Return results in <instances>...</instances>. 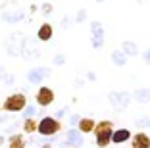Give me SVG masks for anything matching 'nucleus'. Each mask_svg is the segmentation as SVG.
Returning a JSON list of instances; mask_svg holds the SVG:
<instances>
[{
  "label": "nucleus",
  "instance_id": "4",
  "mask_svg": "<svg viewBox=\"0 0 150 148\" xmlns=\"http://www.w3.org/2000/svg\"><path fill=\"white\" fill-rule=\"evenodd\" d=\"M106 98L114 112H125L133 102V94L129 91H110Z\"/></svg>",
  "mask_w": 150,
  "mask_h": 148
},
{
  "label": "nucleus",
  "instance_id": "9",
  "mask_svg": "<svg viewBox=\"0 0 150 148\" xmlns=\"http://www.w3.org/2000/svg\"><path fill=\"white\" fill-rule=\"evenodd\" d=\"M106 42V29L102 25V21H91V46L94 50H100Z\"/></svg>",
  "mask_w": 150,
  "mask_h": 148
},
{
  "label": "nucleus",
  "instance_id": "37",
  "mask_svg": "<svg viewBox=\"0 0 150 148\" xmlns=\"http://www.w3.org/2000/svg\"><path fill=\"white\" fill-rule=\"evenodd\" d=\"M40 148H54V146H52V144H42Z\"/></svg>",
  "mask_w": 150,
  "mask_h": 148
},
{
  "label": "nucleus",
  "instance_id": "5",
  "mask_svg": "<svg viewBox=\"0 0 150 148\" xmlns=\"http://www.w3.org/2000/svg\"><path fill=\"white\" fill-rule=\"evenodd\" d=\"M40 56H42V48H40V42L35 39H31V37H25V40H23V46H21V58L25 62H37L40 60Z\"/></svg>",
  "mask_w": 150,
  "mask_h": 148
},
{
  "label": "nucleus",
  "instance_id": "23",
  "mask_svg": "<svg viewBox=\"0 0 150 148\" xmlns=\"http://www.w3.org/2000/svg\"><path fill=\"white\" fill-rule=\"evenodd\" d=\"M135 127L137 129H148L150 127V115H141L135 119Z\"/></svg>",
  "mask_w": 150,
  "mask_h": 148
},
{
  "label": "nucleus",
  "instance_id": "25",
  "mask_svg": "<svg viewBox=\"0 0 150 148\" xmlns=\"http://www.w3.org/2000/svg\"><path fill=\"white\" fill-rule=\"evenodd\" d=\"M39 10H40V13H42L44 18H48V16H52V12H54V6L50 4V2H44V4L40 6Z\"/></svg>",
  "mask_w": 150,
  "mask_h": 148
},
{
  "label": "nucleus",
  "instance_id": "19",
  "mask_svg": "<svg viewBox=\"0 0 150 148\" xmlns=\"http://www.w3.org/2000/svg\"><path fill=\"white\" fill-rule=\"evenodd\" d=\"M8 148H27L25 135H21V133H13V135L8 139Z\"/></svg>",
  "mask_w": 150,
  "mask_h": 148
},
{
  "label": "nucleus",
  "instance_id": "7",
  "mask_svg": "<svg viewBox=\"0 0 150 148\" xmlns=\"http://www.w3.org/2000/svg\"><path fill=\"white\" fill-rule=\"evenodd\" d=\"M54 100H56V92H54L52 87H48V85H40V87L37 89L35 104L39 106V108H42V110L50 108V106L54 104Z\"/></svg>",
  "mask_w": 150,
  "mask_h": 148
},
{
  "label": "nucleus",
  "instance_id": "31",
  "mask_svg": "<svg viewBox=\"0 0 150 148\" xmlns=\"http://www.w3.org/2000/svg\"><path fill=\"white\" fill-rule=\"evenodd\" d=\"M96 73H94V71H87V81H91V83H94V81H96Z\"/></svg>",
  "mask_w": 150,
  "mask_h": 148
},
{
  "label": "nucleus",
  "instance_id": "2",
  "mask_svg": "<svg viewBox=\"0 0 150 148\" xmlns=\"http://www.w3.org/2000/svg\"><path fill=\"white\" fill-rule=\"evenodd\" d=\"M62 119L54 118V115H42L39 119V127H37V133L44 139H52L56 137L60 131H62Z\"/></svg>",
  "mask_w": 150,
  "mask_h": 148
},
{
  "label": "nucleus",
  "instance_id": "35",
  "mask_svg": "<svg viewBox=\"0 0 150 148\" xmlns=\"http://www.w3.org/2000/svg\"><path fill=\"white\" fill-rule=\"evenodd\" d=\"M6 119H8V115H0V123H4Z\"/></svg>",
  "mask_w": 150,
  "mask_h": 148
},
{
  "label": "nucleus",
  "instance_id": "33",
  "mask_svg": "<svg viewBox=\"0 0 150 148\" xmlns=\"http://www.w3.org/2000/svg\"><path fill=\"white\" fill-rule=\"evenodd\" d=\"M8 73V71H6V67L4 65H0V81H2V79H4V75Z\"/></svg>",
  "mask_w": 150,
  "mask_h": 148
},
{
  "label": "nucleus",
  "instance_id": "34",
  "mask_svg": "<svg viewBox=\"0 0 150 148\" xmlns=\"http://www.w3.org/2000/svg\"><path fill=\"white\" fill-rule=\"evenodd\" d=\"M37 10H39V6H37V4H31V6H29V13H35Z\"/></svg>",
  "mask_w": 150,
  "mask_h": 148
},
{
  "label": "nucleus",
  "instance_id": "6",
  "mask_svg": "<svg viewBox=\"0 0 150 148\" xmlns=\"http://www.w3.org/2000/svg\"><path fill=\"white\" fill-rule=\"evenodd\" d=\"M23 40H25V35L21 31H16L8 39L4 40V50L10 58H16V56H21V46H23Z\"/></svg>",
  "mask_w": 150,
  "mask_h": 148
},
{
  "label": "nucleus",
  "instance_id": "36",
  "mask_svg": "<svg viewBox=\"0 0 150 148\" xmlns=\"http://www.w3.org/2000/svg\"><path fill=\"white\" fill-rule=\"evenodd\" d=\"M6 142V139H4V137H2V135H0V146H2V144H4Z\"/></svg>",
  "mask_w": 150,
  "mask_h": 148
},
{
  "label": "nucleus",
  "instance_id": "14",
  "mask_svg": "<svg viewBox=\"0 0 150 148\" xmlns=\"http://www.w3.org/2000/svg\"><path fill=\"white\" fill-rule=\"evenodd\" d=\"M94 127H96V121H94L91 115H81L79 123H77V129H79L83 135H91L94 131Z\"/></svg>",
  "mask_w": 150,
  "mask_h": 148
},
{
  "label": "nucleus",
  "instance_id": "20",
  "mask_svg": "<svg viewBox=\"0 0 150 148\" xmlns=\"http://www.w3.org/2000/svg\"><path fill=\"white\" fill-rule=\"evenodd\" d=\"M37 127H39V119L37 118H25L21 123V129L25 135H33V133H37Z\"/></svg>",
  "mask_w": 150,
  "mask_h": 148
},
{
  "label": "nucleus",
  "instance_id": "32",
  "mask_svg": "<svg viewBox=\"0 0 150 148\" xmlns=\"http://www.w3.org/2000/svg\"><path fill=\"white\" fill-rule=\"evenodd\" d=\"M73 87L75 89H83L85 87V81H83V79H75V81H73Z\"/></svg>",
  "mask_w": 150,
  "mask_h": 148
},
{
  "label": "nucleus",
  "instance_id": "10",
  "mask_svg": "<svg viewBox=\"0 0 150 148\" xmlns=\"http://www.w3.org/2000/svg\"><path fill=\"white\" fill-rule=\"evenodd\" d=\"M50 75H52V69L50 67H44V65H37V67H31V69L27 71L25 79L29 85H39L42 83L44 79H48Z\"/></svg>",
  "mask_w": 150,
  "mask_h": 148
},
{
  "label": "nucleus",
  "instance_id": "17",
  "mask_svg": "<svg viewBox=\"0 0 150 148\" xmlns=\"http://www.w3.org/2000/svg\"><path fill=\"white\" fill-rule=\"evenodd\" d=\"M121 50H123V52L127 54L129 58H137V56H141L139 44L135 42V40H131V39H125V40H121Z\"/></svg>",
  "mask_w": 150,
  "mask_h": 148
},
{
  "label": "nucleus",
  "instance_id": "16",
  "mask_svg": "<svg viewBox=\"0 0 150 148\" xmlns=\"http://www.w3.org/2000/svg\"><path fill=\"white\" fill-rule=\"evenodd\" d=\"M110 58H112V64L115 65V67H125L129 62V56L121 50V48H115V50H112L110 52Z\"/></svg>",
  "mask_w": 150,
  "mask_h": 148
},
{
  "label": "nucleus",
  "instance_id": "12",
  "mask_svg": "<svg viewBox=\"0 0 150 148\" xmlns=\"http://www.w3.org/2000/svg\"><path fill=\"white\" fill-rule=\"evenodd\" d=\"M131 94H133V100L137 102V104H141V106L150 104V87H139Z\"/></svg>",
  "mask_w": 150,
  "mask_h": 148
},
{
  "label": "nucleus",
  "instance_id": "18",
  "mask_svg": "<svg viewBox=\"0 0 150 148\" xmlns=\"http://www.w3.org/2000/svg\"><path fill=\"white\" fill-rule=\"evenodd\" d=\"M66 137H67V144H71V146H75V148L83 144V133H81L77 127H75V129H67Z\"/></svg>",
  "mask_w": 150,
  "mask_h": 148
},
{
  "label": "nucleus",
  "instance_id": "24",
  "mask_svg": "<svg viewBox=\"0 0 150 148\" xmlns=\"http://www.w3.org/2000/svg\"><path fill=\"white\" fill-rule=\"evenodd\" d=\"M66 62H67V58H66V54H62V52H56L52 56V64L56 65V67L58 65H66Z\"/></svg>",
  "mask_w": 150,
  "mask_h": 148
},
{
  "label": "nucleus",
  "instance_id": "8",
  "mask_svg": "<svg viewBox=\"0 0 150 148\" xmlns=\"http://www.w3.org/2000/svg\"><path fill=\"white\" fill-rule=\"evenodd\" d=\"M2 21L6 23V25H18V23L25 21L27 18V12L21 8V6H12V8H6L2 10Z\"/></svg>",
  "mask_w": 150,
  "mask_h": 148
},
{
  "label": "nucleus",
  "instance_id": "28",
  "mask_svg": "<svg viewBox=\"0 0 150 148\" xmlns=\"http://www.w3.org/2000/svg\"><path fill=\"white\" fill-rule=\"evenodd\" d=\"M67 113H69V106H62V108L58 110L56 112V115H54V118H58V119H64L67 115Z\"/></svg>",
  "mask_w": 150,
  "mask_h": 148
},
{
  "label": "nucleus",
  "instance_id": "27",
  "mask_svg": "<svg viewBox=\"0 0 150 148\" xmlns=\"http://www.w3.org/2000/svg\"><path fill=\"white\" fill-rule=\"evenodd\" d=\"M71 23H75V21H73V18H71V16H64L62 21H60V29H69Z\"/></svg>",
  "mask_w": 150,
  "mask_h": 148
},
{
  "label": "nucleus",
  "instance_id": "13",
  "mask_svg": "<svg viewBox=\"0 0 150 148\" xmlns=\"http://www.w3.org/2000/svg\"><path fill=\"white\" fill-rule=\"evenodd\" d=\"M131 148H150V135L144 131H139L131 137Z\"/></svg>",
  "mask_w": 150,
  "mask_h": 148
},
{
  "label": "nucleus",
  "instance_id": "29",
  "mask_svg": "<svg viewBox=\"0 0 150 148\" xmlns=\"http://www.w3.org/2000/svg\"><path fill=\"white\" fill-rule=\"evenodd\" d=\"M79 119H81V115H79V113H71V115H69V123H71V127H77Z\"/></svg>",
  "mask_w": 150,
  "mask_h": 148
},
{
  "label": "nucleus",
  "instance_id": "21",
  "mask_svg": "<svg viewBox=\"0 0 150 148\" xmlns=\"http://www.w3.org/2000/svg\"><path fill=\"white\" fill-rule=\"evenodd\" d=\"M87 18H88L87 8H79L77 12H75V16H73V21L77 23V25H81V23H85V21H87Z\"/></svg>",
  "mask_w": 150,
  "mask_h": 148
},
{
  "label": "nucleus",
  "instance_id": "39",
  "mask_svg": "<svg viewBox=\"0 0 150 148\" xmlns=\"http://www.w3.org/2000/svg\"><path fill=\"white\" fill-rule=\"evenodd\" d=\"M69 148H75V146H69Z\"/></svg>",
  "mask_w": 150,
  "mask_h": 148
},
{
  "label": "nucleus",
  "instance_id": "30",
  "mask_svg": "<svg viewBox=\"0 0 150 148\" xmlns=\"http://www.w3.org/2000/svg\"><path fill=\"white\" fill-rule=\"evenodd\" d=\"M141 56H142V62L146 65H150V48H146L144 52H141Z\"/></svg>",
  "mask_w": 150,
  "mask_h": 148
},
{
  "label": "nucleus",
  "instance_id": "38",
  "mask_svg": "<svg viewBox=\"0 0 150 148\" xmlns=\"http://www.w3.org/2000/svg\"><path fill=\"white\" fill-rule=\"evenodd\" d=\"M94 2H96V4H104V2H106V0H94Z\"/></svg>",
  "mask_w": 150,
  "mask_h": 148
},
{
  "label": "nucleus",
  "instance_id": "1",
  "mask_svg": "<svg viewBox=\"0 0 150 148\" xmlns=\"http://www.w3.org/2000/svg\"><path fill=\"white\" fill-rule=\"evenodd\" d=\"M112 133H114V121H110V119L96 121V127H94V131H93L96 146L106 148L108 144H112Z\"/></svg>",
  "mask_w": 150,
  "mask_h": 148
},
{
  "label": "nucleus",
  "instance_id": "11",
  "mask_svg": "<svg viewBox=\"0 0 150 148\" xmlns=\"http://www.w3.org/2000/svg\"><path fill=\"white\" fill-rule=\"evenodd\" d=\"M37 40L39 42H50L52 40V37H54V27H52V23H48V21H42L39 25V29H37Z\"/></svg>",
  "mask_w": 150,
  "mask_h": 148
},
{
  "label": "nucleus",
  "instance_id": "22",
  "mask_svg": "<svg viewBox=\"0 0 150 148\" xmlns=\"http://www.w3.org/2000/svg\"><path fill=\"white\" fill-rule=\"evenodd\" d=\"M37 108H39L37 104H27V106H25V110L21 112L23 119H25V118H35L37 113H39V110H37Z\"/></svg>",
  "mask_w": 150,
  "mask_h": 148
},
{
  "label": "nucleus",
  "instance_id": "26",
  "mask_svg": "<svg viewBox=\"0 0 150 148\" xmlns=\"http://www.w3.org/2000/svg\"><path fill=\"white\" fill-rule=\"evenodd\" d=\"M16 81H18V79H16V75H13V73H6L4 79H2L4 87H13V85H16Z\"/></svg>",
  "mask_w": 150,
  "mask_h": 148
},
{
  "label": "nucleus",
  "instance_id": "3",
  "mask_svg": "<svg viewBox=\"0 0 150 148\" xmlns=\"http://www.w3.org/2000/svg\"><path fill=\"white\" fill-rule=\"evenodd\" d=\"M27 104H29V100H27L25 92H12L6 96L0 106H2V112L6 113H21Z\"/></svg>",
  "mask_w": 150,
  "mask_h": 148
},
{
  "label": "nucleus",
  "instance_id": "15",
  "mask_svg": "<svg viewBox=\"0 0 150 148\" xmlns=\"http://www.w3.org/2000/svg\"><path fill=\"white\" fill-rule=\"evenodd\" d=\"M133 137V133L129 129H114L112 133V144H125L129 142Z\"/></svg>",
  "mask_w": 150,
  "mask_h": 148
}]
</instances>
